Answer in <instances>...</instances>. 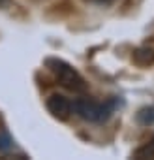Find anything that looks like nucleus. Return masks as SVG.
<instances>
[{"instance_id":"1","label":"nucleus","mask_w":154,"mask_h":160,"mask_svg":"<svg viewBox=\"0 0 154 160\" xmlns=\"http://www.w3.org/2000/svg\"><path fill=\"white\" fill-rule=\"evenodd\" d=\"M47 68L49 72L55 75V79L68 91L71 92H83L87 91V83L85 79L81 77V73L77 72L71 64H68L66 60H60V58H47Z\"/></svg>"},{"instance_id":"2","label":"nucleus","mask_w":154,"mask_h":160,"mask_svg":"<svg viewBox=\"0 0 154 160\" xmlns=\"http://www.w3.org/2000/svg\"><path fill=\"white\" fill-rule=\"evenodd\" d=\"M71 108H73V113L77 117L87 121V122H102L111 113L109 106H105L102 102H96L92 98H77L71 104Z\"/></svg>"},{"instance_id":"3","label":"nucleus","mask_w":154,"mask_h":160,"mask_svg":"<svg viewBox=\"0 0 154 160\" xmlns=\"http://www.w3.org/2000/svg\"><path fill=\"white\" fill-rule=\"evenodd\" d=\"M45 106H47V111H49L55 119H58V121H68L70 115L73 113V108H71L70 98L64 96V94H60V92H53V94L47 98Z\"/></svg>"},{"instance_id":"4","label":"nucleus","mask_w":154,"mask_h":160,"mask_svg":"<svg viewBox=\"0 0 154 160\" xmlns=\"http://www.w3.org/2000/svg\"><path fill=\"white\" fill-rule=\"evenodd\" d=\"M132 58L139 66H150V64H154V49H150V47H137L133 51Z\"/></svg>"},{"instance_id":"5","label":"nucleus","mask_w":154,"mask_h":160,"mask_svg":"<svg viewBox=\"0 0 154 160\" xmlns=\"http://www.w3.org/2000/svg\"><path fill=\"white\" fill-rule=\"evenodd\" d=\"M137 121L145 126L148 124H154V108H143L139 113H137Z\"/></svg>"},{"instance_id":"6","label":"nucleus","mask_w":154,"mask_h":160,"mask_svg":"<svg viewBox=\"0 0 154 160\" xmlns=\"http://www.w3.org/2000/svg\"><path fill=\"white\" fill-rule=\"evenodd\" d=\"M135 156L137 158H154V138L148 143H145L141 149H137L135 151Z\"/></svg>"},{"instance_id":"7","label":"nucleus","mask_w":154,"mask_h":160,"mask_svg":"<svg viewBox=\"0 0 154 160\" xmlns=\"http://www.w3.org/2000/svg\"><path fill=\"white\" fill-rule=\"evenodd\" d=\"M6 149H12V139L4 134L2 138H0V151H6Z\"/></svg>"},{"instance_id":"8","label":"nucleus","mask_w":154,"mask_h":160,"mask_svg":"<svg viewBox=\"0 0 154 160\" xmlns=\"http://www.w3.org/2000/svg\"><path fill=\"white\" fill-rule=\"evenodd\" d=\"M89 2H94V4H102V6H107V4H113L115 0H89Z\"/></svg>"},{"instance_id":"9","label":"nucleus","mask_w":154,"mask_h":160,"mask_svg":"<svg viewBox=\"0 0 154 160\" xmlns=\"http://www.w3.org/2000/svg\"><path fill=\"white\" fill-rule=\"evenodd\" d=\"M12 4V0H0V10H6Z\"/></svg>"}]
</instances>
